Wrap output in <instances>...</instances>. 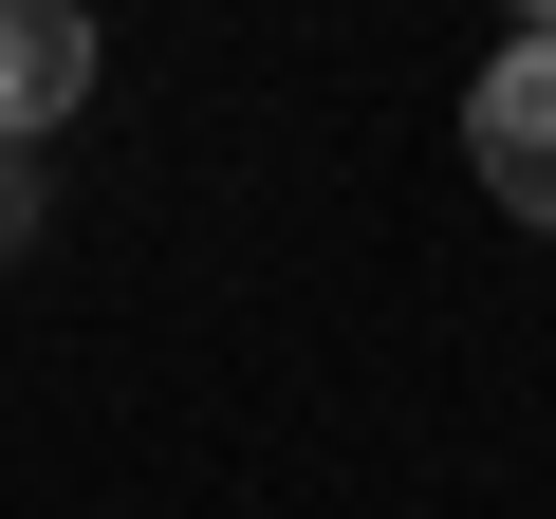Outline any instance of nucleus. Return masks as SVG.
I'll return each mask as SVG.
<instances>
[{
	"label": "nucleus",
	"mask_w": 556,
	"mask_h": 519,
	"mask_svg": "<svg viewBox=\"0 0 556 519\" xmlns=\"http://www.w3.org/2000/svg\"><path fill=\"white\" fill-rule=\"evenodd\" d=\"M464 167H482L519 223H556V20H519V38L482 56V93H464Z\"/></svg>",
	"instance_id": "obj_1"
},
{
	"label": "nucleus",
	"mask_w": 556,
	"mask_h": 519,
	"mask_svg": "<svg viewBox=\"0 0 556 519\" xmlns=\"http://www.w3.org/2000/svg\"><path fill=\"white\" fill-rule=\"evenodd\" d=\"M20 223H38V167H20V149H0V241H20Z\"/></svg>",
	"instance_id": "obj_3"
},
{
	"label": "nucleus",
	"mask_w": 556,
	"mask_h": 519,
	"mask_svg": "<svg viewBox=\"0 0 556 519\" xmlns=\"http://www.w3.org/2000/svg\"><path fill=\"white\" fill-rule=\"evenodd\" d=\"M75 93H93V20H56V0H0V149L75 130Z\"/></svg>",
	"instance_id": "obj_2"
}]
</instances>
